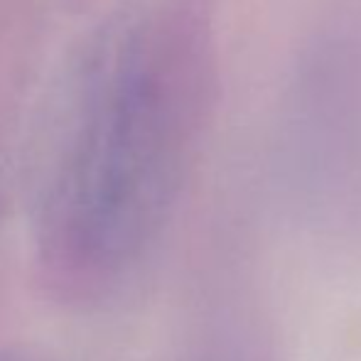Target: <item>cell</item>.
I'll list each match as a JSON object with an SVG mask.
<instances>
[{"label": "cell", "instance_id": "6da1fadb", "mask_svg": "<svg viewBox=\"0 0 361 361\" xmlns=\"http://www.w3.org/2000/svg\"><path fill=\"white\" fill-rule=\"evenodd\" d=\"M212 94L207 0H130L86 37L57 99L39 256L94 298L160 226Z\"/></svg>", "mask_w": 361, "mask_h": 361}, {"label": "cell", "instance_id": "7a4b0ae2", "mask_svg": "<svg viewBox=\"0 0 361 361\" xmlns=\"http://www.w3.org/2000/svg\"><path fill=\"white\" fill-rule=\"evenodd\" d=\"M0 361H42V359H35L30 354H18V352H0Z\"/></svg>", "mask_w": 361, "mask_h": 361}]
</instances>
